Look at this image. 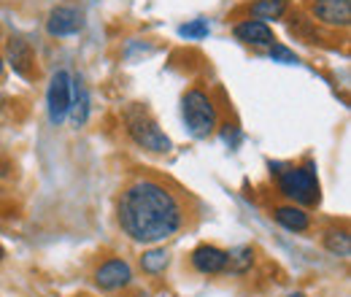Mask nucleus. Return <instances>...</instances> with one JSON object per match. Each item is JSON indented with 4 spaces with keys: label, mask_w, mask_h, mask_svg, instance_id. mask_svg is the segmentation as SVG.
<instances>
[{
    "label": "nucleus",
    "mask_w": 351,
    "mask_h": 297,
    "mask_svg": "<svg viewBox=\"0 0 351 297\" xmlns=\"http://www.w3.org/2000/svg\"><path fill=\"white\" fill-rule=\"evenodd\" d=\"M71 95H73V79L68 71H57L49 82L46 89V111H49V122L54 128H60L68 119V108H71Z\"/></svg>",
    "instance_id": "39448f33"
},
{
    "label": "nucleus",
    "mask_w": 351,
    "mask_h": 297,
    "mask_svg": "<svg viewBox=\"0 0 351 297\" xmlns=\"http://www.w3.org/2000/svg\"><path fill=\"white\" fill-rule=\"evenodd\" d=\"M168 262H171V254L165 249H149V252H143V257H141L143 273H152V276L162 273L168 268Z\"/></svg>",
    "instance_id": "f3484780"
},
{
    "label": "nucleus",
    "mask_w": 351,
    "mask_h": 297,
    "mask_svg": "<svg viewBox=\"0 0 351 297\" xmlns=\"http://www.w3.org/2000/svg\"><path fill=\"white\" fill-rule=\"evenodd\" d=\"M125 128H128V135H130L141 149L154 152V154L171 152V138L160 130V125L154 122V117L143 106L132 103V106L125 108Z\"/></svg>",
    "instance_id": "f03ea898"
},
{
    "label": "nucleus",
    "mask_w": 351,
    "mask_h": 297,
    "mask_svg": "<svg viewBox=\"0 0 351 297\" xmlns=\"http://www.w3.org/2000/svg\"><path fill=\"white\" fill-rule=\"evenodd\" d=\"M221 138H224V143H230V146H238L241 143V132L235 125H221Z\"/></svg>",
    "instance_id": "aec40b11"
},
{
    "label": "nucleus",
    "mask_w": 351,
    "mask_h": 297,
    "mask_svg": "<svg viewBox=\"0 0 351 297\" xmlns=\"http://www.w3.org/2000/svg\"><path fill=\"white\" fill-rule=\"evenodd\" d=\"M276 181L278 192L289 198L295 206H313L319 203V181L311 168H281L276 165Z\"/></svg>",
    "instance_id": "20e7f679"
},
{
    "label": "nucleus",
    "mask_w": 351,
    "mask_h": 297,
    "mask_svg": "<svg viewBox=\"0 0 351 297\" xmlns=\"http://www.w3.org/2000/svg\"><path fill=\"white\" fill-rule=\"evenodd\" d=\"M132 281V268L125 259H108L95 270V284L106 292H117L125 289Z\"/></svg>",
    "instance_id": "1a4fd4ad"
},
{
    "label": "nucleus",
    "mask_w": 351,
    "mask_h": 297,
    "mask_svg": "<svg viewBox=\"0 0 351 297\" xmlns=\"http://www.w3.org/2000/svg\"><path fill=\"white\" fill-rule=\"evenodd\" d=\"M117 222L135 243H160L184 230L186 206L168 184L157 178H135L117 200Z\"/></svg>",
    "instance_id": "f257e3e1"
},
{
    "label": "nucleus",
    "mask_w": 351,
    "mask_h": 297,
    "mask_svg": "<svg viewBox=\"0 0 351 297\" xmlns=\"http://www.w3.org/2000/svg\"><path fill=\"white\" fill-rule=\"evenodd\" d=\"M324 246H327V252H332V254L338 257H346L351 254V238L346 230H327L324 233Z\"/></svg>",
    "instance_id": "dca6fc26"
},
{
    "label": "nucleus",
    "mask_w": 351,
    "mask_h": 297,
    "mask_svg": "<svg viewBox=\"0 0 351 297\" xmlns=\"http://www.w3.org/2000/svg\"><path fill=\"white\" fill-rule=\"evenodd\" d=\"M3 65H5V62H3V54H0V73H3Z\"/></svg>",
    "instance_id": "412c9836"
},
{
    "label": "nucleus",
    "mask_w": 351,
    "mask_h": 297,
    "mask_svg": "<svg viewBox=\"0 0 351 297\" xmlns=\"http://www.w3.org/2000/svg\"><path fill=\"white\" fill-rule=\"evenodd\" d=\"M273 219L284 230H289V233H306L308 227H311V216L306 213V209L303 206H295V203L273 209Z\"/></svg>",
    "instance_id": "f8f14e48"
},
{
    "label": "nucleus",
    "mask_w": 351,
    "mask_h": 297,
    "mask_svg": "<svg viewBox=\"0 0 351 297\" xmlns=\"http://www.w3.org/2000/svg\"><path fill=\"white\" fill-rule=\"evenodd\" d=\"M3 257H5V252H3V246H0V262H3Z\"/></svg>",
    "instance_id": "4be33fe9"
},
{
    "label": "nucleus",
    "mask_w": 351,
    "mask_h": 297,
    "mask_svg": "<svg viewBox=\"0 0 351 297\" xmlns=\"http://www.w3.org/2000/svg\"><path fill=\"white\" fill-rule=\"evenodd\" d=\"M3 62H8L14 68V73H19L22 79H33L38 73L33 46L25 41V38H19V36H11L5 41V60Z\"/></svg>",
    "instance_id": "0eeeda50"
},
{
    "label": "nucleus",
    "mask_w": 351,
    "mask_h": 297,
    "mask_svg": "<svg viewBox=\"0 0 351 297\" xmlns=\"http://www.w3.org/2000/svg\"><path fill=\"white\" fill-rule=\"evenodd\" d=\"M289 297H306V295H303V292H298V295H289Z\"/></svg>",
    "instance_id": "5701e85b"
},
{
    "label": "nucleus",
    "mask_w": 351,
    "mask_h": 297,
    "mask_svg": "<svg viewBox=\"0 0 351 297\" xmlns=\"http://www.w3.org/2000/svg\"><path fill=\"white\" fill-rule=\"evenodd\" d=\"M311 16L313 22L327 25V27H349L351 0H313Z\"/></svg>",
    "instance_id": "6e6552de"
},
{
    "label": "nucleus",
    "mask_w": 351,
    "mask_h": 297,
    "mask_svg": "<svg viewBox=\"0 0 351 297\" xmlns=\"http://www.w3.org/2000/svg\"><path fill=\"white\" fill-rule=\"evenodd\" d=\"M267 57H270L273 62H284V65H295V62H298V54H295L292 49L281 46V43H273L270 51H267Z\"/></svg>",
    "instance_id": "6ab92c4d"
},
{
    "label": "nucleus",
    "mask_w": 351,
    "mask_h": 297,
    "mask_svg": "<svg viewBox=\"0 0 351 297\" xmlns=\"http://www.w3.org/2000/svg\"><path fill=\"white\" fill-rule=\"evenodd\" d=\"M249 14L260 22H276L289 14V0H254L249 3Z\"/></svg>",
    "instance_id": "ddd939ff"
},
{
    "label": "nucleus",
    "mask_w": 351,
    "mask_h": 297,
    "mask_svg": "<svg viewBox=\"0 0 351 297\" xmlns=\"http://www.w3.org/2000/svg\"><path fill=\"white\" fill-rule=\"evenodd\" d=\"M252 265H254V249H252V246H238V249H230V252H227V265H224V270L241 276V273H246Z\"/></svg>",
    "instance_id": "2eb2a0df"
},
{
    "label": "nucleus",
    "mask_w": 351,
    "mask_h": 297,
    "mask_svg": "<svg viewBox=\"0 0 351 297\" xmlns=\"http://www.w3.org/2000/svg\"><path fill=\"white\" fill-rule=\"evenodd\" d=\"M181 114H184V122H186V130L192 138H208L214 130H217V122H219V114H217V106L214 100L203 92V89H189L181 100Z\"/></svg>",
    "instance_id": "7ed1b4c3"
},
{
    "label": "nucleus",
    "mask_w": 351,
    "mask_h": 297,
    "mask_svg": "<svg viewBox=\"0 0 351 297\" xmlns=\"http://www.w3.org/2000/svg\"><path fill=\"white\" fill-rule=\"evenodd\" d=\"M208 33H211V27H208L206 19H195V22H186V25L178 27V36H181V38H189V41H200V38H206Z\"/></svg>",
    "instance_id": "a211bd4d"
},
{
    "label": "nucleus",
    "mask_w": 351,
    "mask_h": 297,
    "mask_svg": "<svg viewBox=\"0 0 351 297\" xmlns=\"http://www.w3.org/2000/svg\"><path fill=\"white\" fill-rule=\"evenodd\" d=\"M68 119H71V125H73L76 130L84 128L89 119V92H87V86H82L79 82H73V95H71Z\"/></svg>",
    "instance_id": "4468645a"
},
{
    "label": "nucleus",
    "mask_w": 351,
    "mask_h": 297,
    "mask_svg": "<svg viewBox=\"0 0 351 297\" xmlns=\"http://www.w3.org/2000/svg\"><path fill=\"white\" fill-rule=\"evenodd\" d=\"M84 30V14L73 5H57L51 8L49 19H46V33L51 38H65V36H76Z\"/></svg>",
    "instance_id": "423d86ee"
},
{
    "label": "nucleus",
    "mask_w": 351,
    "mask_h": 297,
    "mask_svg": "<svg viewBox=\"0 0 351 297\" xmlns=\"http://www.w3.org/2000/svg\"><path fill=\"white\" fill-rule=\"evenodd\" d=\"M235 38L241 43H246V46H273L276 43V36H273V30L260 22V19H243V22H238L235 25Z\"/></svg>",
    "instance_id": "9b49d317"
},
{
    "label": "nucleus",
    "mask_w": 351,
    "mask_h": 297,
    "mask_svg": "<svg viewBox=\"0 0 351 297\" xmlns=\"http://www.w3.org/2000/svg\"><path fill=\"white\" fill-rule=\"evenodd\" d=\"M224 265H227V252H221L219 246L203 243L192 252V268L203 276H217L224 270Z\"/></svg>",
    "instance_id": "9d476101"
}]
</instances>
